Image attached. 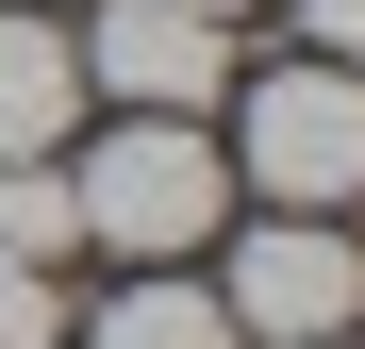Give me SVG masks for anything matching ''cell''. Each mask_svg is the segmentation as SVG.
<instances>
[{
	"label": "cell",
	"instance_id": "8992f818",
	"mask_svg": "<svg viewBox=\"0 0 365 349\" xmlns=\"http://www.w3.org/2000/svg\"><path fill=\"white\" fill-rule=\"evenodd\" d=\"M83 349H250V333L216 316V283H182V266H133V283L100 300V333H83Z\"/></svg>",
	"mask_w": 365,
	"mask_h": 349
},
{
	"label": "cell",
	"instance_id": "ba28073f",
	"mask_svg": "<svg viewBox=\"0 0 365 349\" xmlns=\"http://www.w3.org/2000/svg\"><path fill=\"white\" fill-rule=\"evenodd\" d=\"M0 349H67V300H50V266L0 250Z\"/></svg>",
	"mask_w": 365,
	"mask_h": 349
},
{
	"label": "cell",
	"instance_id": "9c48e42d",
	"mask_svg": "<svg viewBox=\"0 0 365 349\" xmlns=\"http://www.w3.org/2000/svg\"><path fill=\"white\" fill-rule=\"evenodd\" d=\"M299 50H365V0H299Z\"/></svg>",
	"mask_w": 365,
	"mask_h": 349
},
{
	"label": "cell",
	"instance_id": "7a4b0ae2",
	"mask_svg": "<svg viewBox=\"0 0 365 349\" xmlns=\"http://www.w3.org/2000/svg\"><path fill=\"white\" fill-rule=\"evenodd\" d=\"M232 150H250V200H266V216H332V200L365 183V67H349V50H282V67H250Z\"/></svg>",
	"mask_w": 365,
	"mask_h": 349
},
{
	"label": "cell",
	"instance_id": "30bf717a",
	"mask_svg": "<svg viewBox=\"0 0 365 349\" xmlns=\"http://www.w3.org/2000/svg\"><path fill=\"white\" fill-rule=\"evenodd\" d=\"M182 17H216V34H232V17H266V0H182Z\"/></svg>",
	"mask_w": 365,
	"mask_h": 349
},
{
	"label": "cell",
	"instance_id": "52a82bcc",
	"mask_svg": "<svg viewBox=\"0 0 365 349\" xmlns=\"http://www.w3.org/2000/svg\"><path fill=\"white\" fill-rule=\"evenodd\" d=\"M0 250H17V266H67V250H83V200H67V166H50V150L0 166Z\"/></svg>",
	"mask_w": 365,
	"mask_h": 349
},
{
	"label": "cell",
	"instance_id": "3957f363",
	"mask_svg": "<svg viewBox=\"0 0 365 349\" xmlns=\"http://www.w3.org/2000/svg\"><path fill=\"white\" fill-rule=\"evenodd\" d=\"M216 316L250 333V349H332V333L365 316V266H349V233H332V216H266V233H232Z\"/></svg>",
	"mask_w": 365,
	"mask_h": 349
},
{
	"label": "cell",
	"instance_id": "5b68a950",
	"mask_svg": "<svg viewBox=\"0 0 365 349\" xmlns=\"http://www.w3.org/2000/svg\"><path fill=\"white\" fill-rule=\"evenodd\" d=\"M83 133V67H67V34L34 17V0H0V166H34V150H67Z\"/></svg>",
	"mask_w": 365,
	"mask_h": 349
},
{
	"label": "cell",
	"instance_id": "6da1fadb",
	"mask_svg": "<svg viewBox=\"0 0 365 349\" xmlns=\"http://www.w3.org/2000/svg\"><path fill=\"white\" fill-rule=\"evenodd\" d=\"M67 200H83V250H116V266H182V250L216 233L232 166H216L200 116H116V133L67 166Z\"/></svg>",
	"mask_w": 365,
	"mask_h": 349
},
{
	"label": "cell",
	"instance_id": "277c9868",
	"mask_svg": "<svg viewBox=\"0 0 365 349\" xmlns=\"http://www.w3.org/2000/svg\"><path fill=\"white\" fill-rule=\"evenodd\" d=\"M67 67H83V100H116V116H200V100L232 84V34L182 17V0H100V34H67Z\"/></svg>",
	"mask_w": 365,
	"mask_h": 349
}]
</instances>
